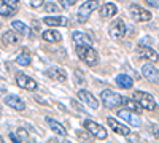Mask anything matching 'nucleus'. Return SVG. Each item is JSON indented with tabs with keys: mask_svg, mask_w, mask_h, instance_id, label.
<instances>
[{
	"mask_svg": "<svg viewBox=\"0 0 159 143\" xmlns=\"http://www.w3.org/2000/svg\"><path fill=\"white\" fill-rule=\"evenodd\" d=\"M123 105H126V108L127 110H130V111H134V113H140L143 108L139 105V103L134 100V99H126L124 97V100H123Z\"/></svg>",
	"mask_w": 159,
	"mask_h": 143,
	"instance_id": "25",
	"label": "nucleus"
},
{
	"mask_svg": "<svg viewBox=\"0 0 159 143\" xmlns=\"http://www.w3.org/2000/svg\"><path fill=\"white\" fill-rule=\"evenodd\" d=\"M2 3H7V5H10V7H13V8H18V3H19V0H0Z\"/></svg>",
	"mask_w": 159,
	"mask_h": 143,
	"instance_id": "30",
	"label": "nucleus"
},
{
	"mask_svg": "<svg viewBox=\"0 0 159 143\" xmlns=\"http://www.w3.org/2000/svg\"><path fill=\"white\" fill-rule=\"evenodd\" d=\"M151 43H153V38H150V37L142 38V42H140V45H145V46H148V45H151Z\"/></svg>",
	"mask_w": 159,
	"mask_h": 143,
	"instance_id": "34",
	"label": "nucleus"
},
{
	"mask_svg": "<svg viewBox=\"0 0 159 143\" xmlns=\"http://www.w3.org/2000/svg\"><path fill=\"white\" fill-rule=\"evenodd\" d=\"M11 27H13V30L18 32L19 35H24V37L30 35L29 27H27V25H25L24 22H21V21H13V22H11Z\"/></svg>",
	"mask_w": 159,
	"mask_h": 143,
	"instance_id": "23",
	"label": "nucleus"
},
{
	"mask_svg": "<svg viewBox=\"0 0 159 143\" xmlns=\"http://www.w3.org/2000/svg\"><path fill=\"white\" fill-rule=\"evenodd\" d=\"M118 116L121 119H124L126 123H129L130 126H134V127H139L142 124V119L139 118V113H134V111H130V110H121V111H118Z\"/></svg>",
	"mask_w": 159,
	"mask_h": 143,
	"instance_id": "10",
	"label": "nucleus"
},
{
	"mask_svg": "<svg viewBox=\"0 0 159 143\" xmlns=\"http://www.w3.org/2000/svg\"><path fill=\"white\" fill-rule=\"evenodd\" d=\"M76 56L80 57V60H83L89 67H96L99 64L97 51L89 45H76Z\"/></svg>",
	"mask_w": 159,
	"mask_h": 143,
	"instance_id": "1",
	"label": "nucleus"
},
{
	"mask_svg": "<svg viewBox=\"0 0 159 143\" xmlns=\"http://www.w3.org/2000/svg\"><path fill=\"white\" fill-rule=\"evenodd\" d=\"M59 2H61V7H62V8H67V10H69L72 5H75V3L78 2V0H59Z\"/></svg>",
	"mask_w": 159,
	"mask_h": 143,
	"instance_id": "28",
	"label": "nucleus"
},
{
	"mask_svg": "<svg viewBox=\"0 0 159 143\" xmlns=\"http://www.w3.org/2000/svg\"><path fill=\"white\" fill-rule=\"evenodd\" d=\"M0 15H2L3 18H11V16L16 15V8H13V7H10L7 3L0 2Z\"/></svg>",
	"mask_w": 159,
	"mask_h": 143,
	"instance_id": "26",
	"label": "nucleus"
},
{
	"mask_svg": "<svg viewBox=\"0 0 159 143\" xmlns=\"http://www.w3.org/2000/svg\"><path fill=\"white\" fill-rule=\"evenodd\" d=\"M99 8V0H88V2H83V5L78 10V22H86L88 18Z\"/></svg>",
	"mask_w": 159,
	"mask_h": 143,
	"instance_id": "4",
	"label": "nucleus"
},
{
	"mask_svg": "<svg viewBox=\"0 0 159 143\" xmlns=\"http://www.w3.org/2000/svg\"><path fill=\"white\" fill-rule=\"evenodd\" d=\"M75 76H76V83L78 84H81V83L84 84V76H81V72H80V70L75 72Z\"/></svg>",
	"mask_w": 159,
	"mask_h": 143,
	"instance_id": "31",
	"label": "nucleus"
},
{
	"mask_svg": "<svg viewBox=\"0 0 159 143\" xmlns=\"http://www.w3.org/2000/svg\"><path fill=\"white\" fill-rule=\"evenodd\" d=\"M30 60H32V57H30V53H29L27 49H24L22 53H19V56H18V59H16L18 65H22V67L30 65Z\"/></svg>",
	"mask_w": 159,
	"mask_h": 143,
	"instance_id": "24",
	"label": "nucleus"
},
{
	"mask_svg": "<svg viewBox=\"0 0 159 143\" xmlns=\"http://www.w3.org/2000/svg\"><path fill=\"white\" fill-rule=\"evenodd\" d=\"M107 123H108L110 129H113V131H115L116 134L123 135V137H127V135H130V129H129L127 126L121 124L119 121H116L115 118H107Z\"/></svg>",
	"mask_w": 159,
	"mask_h": 143,
	"instance_id": "14",
	"label": "nucleus"
},
{
	"mask_svg": "<svg viewBox=\"0 0 159 143\" xmlns=\"http://www.w3.org/2000/svg\"><path fill=\"white\" fill-rule=\"evenodd\" d=\"M70 103H72V105H73V107H75L76 110H80V111H81V113H84L86 116H89V114H88V113L84 111V108H81V107H80V105H78V102H76V100H70Z\"/></svg>",
	"mask_w": 159,
	"mask_h": 143,
	"instance_id": "33",
	"label": "nucleus"
},
{
	"mask_svg": "<svg viewBox=\"0 0 159 143\" xmlns=\"http://www.w3.org/2000/svg\"><path fill=\"white\" fill-rule=\"evenodd\" d=\"M116 11H118V8H116L115 3H105L100 8V16L102 18H111V16L116 15Z\"/></svg>",
	"mask_w": 159,
	"mask_h": 143,
	"instance_id": "22",
	"label": "nucleus"
},
{
	"mask_svg": "<svg viewBox=\"0 0 159 143\" xmlns=\"http://www.w3.org/2000/svg\"><path fill=\"white\" fill-rule=\"evenodd\" d=\"M142 75L151 83H159V69H156L151 64H145L142 67Z\"/></svg>",
	"mask_w": 159,
	"mask_h": 143,
	"instance_id": "11",
	"label": "nucleus"
},
{
	"mask_svg": "<svg viewBox=\"0 0 159 143\" xmlns=\"http://www.w3.org/2000/svg\"><path fill=\"white\" fill-rule=\"evenodd\" d=\"M116 84H118L119 87H123V89H130L132 86H134V81H132V78H130L129 75L121 73V75L116 76Z\"/></svg>",
	"mask_w": 159,
	"mask_h": 143,
	"instance_id": "21",
	"label": "nucleus"
},
{
	"mask_svg": "<svg viewBox=\"0 0 159 143\" xmlns=\"http://www.w3.org/2000/svg\"><path fill=\"white\" fill-rule=\"evenodd\" d=\"M29 2H30V5L34 8H40V7L43 5V0H29Z\"/></svg>",
	"mask_w": 159,
	"mask_h": 143,
	"instance_id": "32",
	"label": "nucleus"
},
{
	"mask_svg": "<svg viewBox=\"0 0 159 143\" xmlns=\"http://www.w3.org/2000/svg\"><path fill=\"white\" fill-rule=\"evenodd\" d=\"M129 11H130L132 19L137 21V22H148V21H151V18H153V15H151L150 11H147L145 8H142V7H139V5H130V7H129Z\"/></svg>",
	"mask_w": 159,
	"mask_h": 143,
	"instance_id": "7",
	"label": "nucleus"
},
{
	"mask_svg": "<svg viewBox=\"0 0 159 143\" xmlns=\"http://www.w3.org/2000/svg\"><path fill=\"white\" fill-rule=\"evenodd\" d=\"M46 76L51 78V80H57L61 83H64L65 80H67V73H65L62 69H59V67H49L46 70Z\"/></svg>",
	"mask_w": 159,
	"mask_h": 143,
	"instance_id": "15",
	"label": "nucleus"
},
{
	"mask_svg": "<svg viewBox=\"0 0 159 143\" xmlns=\"http://www.w3.org/2000/svg\"><path fill=\"white\" fill-rule=\"evenodd\" d=\"M78 97L81 99V102L84 103L86 107H89L92 110H97L99 108V100L96 99V96H92L89 91H84V89L78 91Z\"/></svg>",
	"mask_w": 159,
	"mask_h": 143,
	"instance_id": "9",
	"label": "nucleus"
},
{
	"mask_svg": "<svg viewBox=\"0 0 159 143\" xmlns=\"http://www.w3.org/2000/svg\"><path fill=\"white\" fill-rule=\"evenodd\" d=\"M46 123H48L49 129H52L56 134H59V135H62V137L67 135V131L64 129V126H62L61 123H57L56 119H52V118H49V116H46Z\"/></svg>",
	"mask_w": 159,
	"mask_h": 143,
	"instance_id": "20",
	"label": "nucleus"
},
{
	"mask_svg": "<svg viewBox=\"0 0 159 143\" xmlns=\"http://www.w3.org/2000/svg\"><path fill=\"white\" fill-rule=\"evenodd\" d=\"M83 127L86 129V131H88L89 134L94 135L96 138H99V140H105V138H107V131H105V129H103L100 124L94 123L92 119H84Z\"/></svg>",
	"mask_w": 159,
	"mask_h": 143,
	"instance_id": "5",
	"label": "nucleus"
},
{
	"mask_svg": "<svg viewBox=\"0 0 159 143\" xmlns=\"http://www.w3.org/2000/svg\"><path fill=\"white\" fill-rule=\"evenodd\" d=\"M5 103H7L10 108L16 110V111H22V110H25V103H24V100L19 99V97L15 96V94L5 96Z\"/></svg>",
	"mask_w": 159,
	"mask_h": 143,
	"instance_id": "12",
	"label": "nucleus"
},
{
	"mask_svg": "<svg viewBox=\"0 0 159 143\" xmlns=\"http://www.w3.org/2000/svg\"><path fill=\"white\" fill-rule=\"evenodd\" d=\"M0 143H3V138L2 137H0Z\"/></svg>",
	"mask_w": 159,
	"mask_h": 143,
	"instance_id": "38",
	"label": "nucleus"
},
{
	"mask_svg": "<svg viewBox=\"0 0 159 143\" xmlns=\"http://www.w3.org/2000/svg\"><path fill=\"white\" fill-rule=\"evenodd\" d=\"M45 11L48 13V15H51V13H59L61 11V7L54 2H48L45 3Z\"/></svg>",
	"mask_w": 159,
	"mask_h": 143,
	"instance_id": "27",
	"label": "nucleus"
},
{
	"mask_svg": "<svg viewBox=\"0 0 159 143\" xmlns=\"http://www.w3.org/2000/svg\"><path fill=\"white\" fill-rule=\"evenodd\" d=\"M100 99H102V103H105V107L113 110V108H118L119 105H123V100L124 97L116 94L115 91L111 89H103L102 94H100Z\"/></svg>",
	"mask_w": 159,
	"mask_h": 143,
	"instance_id": "2",
	"label": "nucleus"
},
{
	"mask_svg": "<svg viewBox=\"0 0 159 143\" xmlns=\"http://www.w3.org/2000/svg\"><path fill=\"white\" fill-rule=\"evenodd\" d=\"M134 100L143 110H148V111H154L156 110V100L148 92H143V91H134Z\"/></svg>",
	"mask_w": 159,
	"mask_h": 143,
	"instance_id": "3",
	"label": "nucleus"
},
{
	"mask_svg": "<svg viewBox=\"0 0 159 143\" xmlns=\"http://www.w3.org/2000/svg\"><path fill=\"white\" fill-rule=\"evenodd\" d=\"M18 135H19V141H29V135L24 129H19L18 131Z\"/></svg>",
	"mask_w": 159,
	"mask_h": 143,
	"instance_id": "29",
	"label": "nucleus"
},
{
	"mask_svg": "<svg viewBox=\"0 0 159 143\" xmlns=\"http://www.w3.org/2000/svg\"><path fill=\"white\" fill-rule=\"evenodd\" d=\"M16 84L21 87V89H25V91H34L37 89V81L32 80L30 76H27L25 73H16Z\"/></svg>",
	"mask_w": 159,
	"mask_h": 143,
	"instance_id": "8",
	"label": "nucleus"
},
{
	"mask_svg": "<svg viewBox=\"0 0 159 143\" xmlns=\"http://www.w3.org/2000/svg\"><path fill=\"white\" fill-rule=\"evenodd\" d=\"M43 21L46 25H51V27H64V25H67V18L64 16H46Z\"/></svg>",
	"mask_w": 159,
	"mask_h": 143,
	"instance_id": "16",
	"label": "nucleus"
},
{
	"mask_svg": "<svg viewBox=\"0 0 159 143\" xmlns=\"http://www.w3.org/2000/svg\"><path fill=\"white\" fill-rule=\"evenodd\" d=\"M42 38L45 42H48V43H59L61 40H62V35L57 32V30H45L43 34H42Z\"/></svg>",
	"mask_w": 159,
	"mask_h": 143,
	"instance_id": "19",
	"label": "nucleus"
},
{
	"mask_svg": "<svg viewBox=\"0 0 159 143\" xmlns=\"http://www.w3.org/2000/svg\"><path fill=\"white\" fill-rule=\"evenodd\" d=\"M147 3L153 8H159V0H147Z\"/></svg>",
	"mask_w": 159,
	"mask_h": 143,
	"instance_id": "35",
	"label": "nucleus"
},
{
	"mask_svg": "<svg viewBox=\"0 0 159 143\" xmlns=\"http://www.w3.org/2000/svg\"><path fill=\"white\" fill-rule=\"evenodd\" d=\"M137 53H139L140 57L147 59V60H151V62H156L159 59V54L156 53V51L153 48H150V46H145V45H140L137 48Z\"/></svg>",
	"mask_w": 159,
	"mask_h": 143,
	"instance_id": "13",
	"label": "nucleus"
},
{
	"mask_svg": "<svg viewBox=\"0 0 159 143\" xmlns=\"http://www.w3.org/2000/svg\"><path fill=\"white\" fill-rule=\"evenodd\" d=\"M10 138H11V141H15V143H18V141H19V138H18L15 134H10Z\"/></svg>",
	"mask_w": 159,
	"mask_h": 143,
	"instance_id": "36",
	"label": "nucleus"
},
{
	"mask_svg": "<svg viewBox=\"0 0 159 143\" xmlns=\"http://www.w3.org/2000/svg\"><path fill=\"white\" fill-rule=\"evenodd\" d=\"M35 100H37V102H40V103H42V105H45V103H46V102H45V100H43L42 97H38V96H35Z\"/></svg>",
	"mask_w": 159,
	"mask_h": 143,
	"instance_id": "37",
	"label": "nucleus"
},
{
	"mask_svg": "<svg viewBox=\"0 0 159 143\" xmlns=\"http://www.w3.org/2000/svg\"><path fill=\"white\" fill-rule=\"evenodd\" d=\"M126 30H127L126 22L121 18H118L110 25V37L113 38V40H121V38L126 37Z\"/></svg>",
	"mask_w": 159,
	"mask_h": 143,
	"instance_id": "6",
	"label": "nucleus"
},
{
	"mask_svg": "<svg viewBox=\"0 0 159 143\" xmlns=\"http://www.w3.org/2000/svg\"><path fill=\"white\" fill-rule=\"evenodd\" d=\"M73 42L75 45H89L92 46V38L88 35V34H83V32H73Z\"/></svg>",
	"mask_w": 159,
	"mask_h": 143,
	"instance_id": "18",
	"label": "nucleus"
},
{
	"mask_svg": "<svg viewBox=\"0 0 159 143\" xmlns=\"http://www.w3.org/2000/svg\"><path fill=\"white\" fill-rule=\"evenodd\" d=\"M2 40H3V43H5L7 46H15V45L19 43V37L16 35L15 30H7V32L2 35Z\"/></svg>",
	"mask_w": 159,
	"mask_h": 143,
	"instance_id": "17",
	"label": "nucleus"
}]
</instances>
